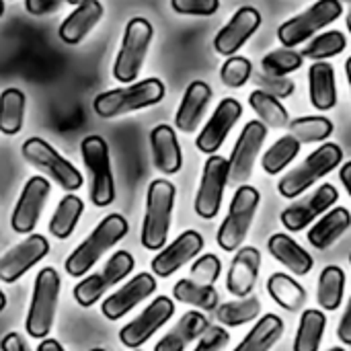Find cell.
Instances as JSON below:
<instances>
[{"mask_svg":"<svg viewBox=\"0 0 351 351\" xmlns=\"http://www.w3.org/2000/svg\"><path fill=\"white\" fill-rule=\"evenodd\" d=\"M128 234V220L121 214H109L103 218L97 228L68 255L66 274L72 278H84L90 267L123 237Z\"/></svg>","mask_w":351,"mask_h":351,"instance_id":"obj_1","label":"cell"},{"mask_svg":"<svg viewBox=\"0 0 351 351\" xmlns=\"http://www.w3.org/2000/svg\"><path fill=\"white\" fill-rule=\"evenodd\" d=\"M175 185L167 179H154L146 195V214L142 222V247L148 251H162L167 247V237L175 206Z\"/></svg>","mask_w":351,"mask_h":351,"instance_id":"obj_2","label":"cell"},{"mask_svg":"<svg viewBox=\"0 0 351 351\" xmlns=\"http://www.w3.org/2000/svg\"><path fill=\"white\" fill-rule=\"evenodd\" d=\"M162 99H165L162 80L146 78V80H140V82L97 95V99L93 101V109L99 117L111 119V117H119V115L156 105Z\"/></svg>","mask_w":351,"mask_h":351,"instance_id":"obj_3","label":"cell"},{"mask_svg":"<svg viewBox=\"0 0 351 351\" xmlns=\"http://www.w3.org/2000/svg\"><path fill=\"white\" fill-rule=\"evenodd\" d=\"M60 276L53 267H43L33 286V296L29 304V313L25 319V329L31 339H45L53 327L58 298H60Z\"/></svg>","mask_w":351,"mask_h":351,"instance_id":"obj_4","label":"cell"},{"mask_svg":"<svg viewBox=\"0 0 351 351\" xmlns=\"http://www.w3.org/2000/svg\"><path fill=\"white\" fill-rule=\"evenodd\" d=\"M341 160H343L341 146H337L333 142H327L321 148H317L313 154H308L300 167L292 169L278 183V191L284 197L294 199V197L302 195L308 187H313L319 179H323L331 171H335V167H339Z\"/></svg>","mask_w":351,"mask_h":351,"instance_id":"obj_5","label":"cell"},{"mask_svg":"<svg viewBox=\"0 0 351 351\" xmlns=\"http://www.w3.org/2000/svg\"><path fill=\"white\" fill-rule=\"evenodd\" d=\"M152 35H154V29H152L150 21H146L142 16H134L125 25L121 47H119V53L113 64V78L117 82L134 84V80L138 78V74L144 66Z\"/></svg>","mask_w":351,"mask_h":351,"instance_id":"obj_6","label":"cell"},{"mask_svg":"<svg viewBox=\"0 0 351 351\" xmlns=\"http://www.w3.org/2000/svg\"><path fill=\"white\" fill-rule=\"evenodd\" d=\"M259 191L251 185H241L230 202V210L222 222V226L218 228V245L222 247V251L226 253H232L237 251L247 234H249V228H251V222L255 218V212L259 208Z\"/></svg>","mask_w":351,"mask_h":351,"instance_id":"obj_7","label":"cell"},{"mask_svg":"<svg viewBox=\"0 0 351 351\" xmlns=\"http://www.w3.org/2000/svg\"><path fill=\"white\" fill-rule=\"evenodd\" d=\"M80 152L90 175V202L97 208H107L115 199L109 146L101 136H86L80 144Z\"/></svg>","mask_w":351,"mask_h":351,"instance_id":"obj_8","label":"cell"},{"mask_svg":"<svg viewBox=\"0 0 351 351\" xmlns=\"http://www.w3.org/2000/svg\"><path fill=\"white\" fill-rule=\"evenodd\" d=\"M341 14H343V6L339 0H317L304 12L282 23L278 29V39L282 41L284 47L292 49L302 41L311 39L317 31L335 23Z\"/></svg>","mask_w":351,"mask_h":351,"instance_id":"obj_9","label":"cell"},{"mask_svg":"<svg viewBox=\"0 0 351 351\" xmlns=\"http://www.w3.org/2000/svg\"><path fill=\"white\" fill-rule=\"evenodd\" d=\"M23 158L39 169L41 173H45L51 181H56L64 191H76L82 187V175L80 171L70 165L64 156L58 154V150L53 146H49L45 140L41 138H29L23 144Z\"/></svg>","mask_w":351,"mask_h":351,"instance_id":"obj_10","label":"cell"},{"mask_svg":"<svg viewBox=\"0 0 351 351\" xmlns=\"http://www.w3.org/2000/svg\"><path fill=\"white\" fill-rule=\"evenodd\" d=\"M134 257L128 251H117L113 253V257L105 263V267L99 274L86 276L82 278L74 290L72 296L74 300L82 306V308H90L93 304H97V300H101V296L115 284H119L121 280H125L132 271H134Z\"/></svg>","mask_w":351,"mask_h":351,"instance_id":"obj_11","label":"cell"},{"mask_svg":"<svg viewBox=\"0 0 351 351\" xmlns=\"http://www.w3.org/2000/svg\"><path fill=\"white\" fill-rule=\"evenodd\" d=\"M265 136H267V125L263 121H249L234 148H232V154L228 158V183H232L234 187L237 185H245V181H249V177L253 175V167H255V158L259 156V150L265 142Z\"/></svg>","mask_w":351,"mask_h":351,"instance_id":"obj_12","label":"cell"},{"mask_svg":"<svg viewBox=\"0 0 351 351\" xmlns=\"http://www.w3.org/2000/svg\"><path fill=\"white\" fill-rule=\"evenodd\" d=\"M228 160L212 154L206 165H204V173H202V183L195 195V214L204 220H212L218 216L220 206H222V195L224 189L228 185Z\"/></svg>","mask_w":351,"mask_h":351,"instance_id":"obj_13","label":"cell"},{"mask_svg":"<svg viewBox=\"0 0 351 351\" xmlns=\"http://www.w3.org/2000/svg\"><path fill=\"white\" fill-rule=\"evenodd\" d=\"M175 315V304L171 298L167 296H158L154 298L132 323H128L121 331H119V341L130 348V350H138L140 346H144L165 323L171 321V317Z\"/></svg>","mask_w":351,"mask_h":351,"instance_id":"obj_14","label":"cell"},{"mask_svg":"<svg viewBox=\"0 0 351 351\" xmlns=\"http://www.w3.org/2000/svg\"><path fill=\"white\" fill-rule=\"evenodd\" d=\"M49 189H51L49 181L41 175H35L25 183L10 216V226L14 232L29 234L31 230H35L41 210L47 202Z\"/></svg>","mask_w":351,"mask_h":351,"instance_id":"obj_15","label":"cell"},{"mask_svg":"<svg viewBox=\"0 0 351 351\" xmlns=\"http://www.w3.org/2000/svg\"><path fill=\"white\" fill-rule=\"evenodd\" d=\"M49 253V243L41 234H31L0 257V280L4 284L19 282L35 263Z\"/></svg>","mask_w":351,"mask_h":351,"instance_id":"obj_16","label":"cell"},{"mask_svg":"<svg viewBox=\"0 0 351 351\" xmlns=\"http://www.w3.org/2000/svg\"><path fill=\"white\" fill-rule=\"evenodd\" d=\"M241 115H243V105L237 99H230V97L222 99L195 140L197 150L210 156L216 154L220 146L224 144L226 136L230 134V130L241 119Z\"/></svg>","mask_w":351,"mask_h":351,"instance_id":"obj_17","label":"cell"},{"mask_svg":"<svg viewBox=\"0 0 351 351\" xmlns=\"http://www.w3.org/2000/svg\"><path fill=\"white\" fill-rule=\"evenodd\" d=\"M339 199V193L333 185L325 183L321 185L313 195L302 197L300 202L292 204L282 212V224L290 232H300L304 230L313 220H317L321 214L329 212Z\"/></svg>","mask_w":351,"mask_h":351,"instance_id":"obj_18","label":"cell"},{"mask_svg":"<svg viewBox=\"0 0 351 351\" xmlns=\"http://www.w3.org/2000/svg\"><path fill=\"white\" fill-rule=\"evenodd\" d=\"M259 25H261L259 10L253 6H241L232 14V19L218 31V35L214 39V49L226 58L237 56V51L253 37V33L259 29Z\"/></svg>","mask_w":351,"mask_h":351,"instance_id":"obj_19","label":"cell"},{"mask_svg":"<svg viewBox=\"0 0 351 351\" xmlns=\"http://www.w3.org/2000/svg\"><path fill=\"white\" fill-rule=\"evenodd\" d=\"M156 290V280L150 274H138L128 284H123L117 292L107 296L101 304V313L109 321H119L130 311H134L140 302L152 296Z\"/></svg>","mask_w":351,"mask_h":351,"instance_id":"obj_20","label":"cell"},{"mask_svg":"<svg viewBox=\"0 0 351 351\" xmlns=\"http://www.w3.org/2000/svg\"><path fill=\"white\" fill-rule=\"evenodd\" d=\"M202 249H204V237L195 230H185L152 259L150 263L152 274L158 278H171L187 261L197 257Z\"/></svg>","mask_w":351,"mask_h":351,"instance_id":"obj_21","label":"cell"},{"mask_svg":"<svg viewBox=\"0 0 351 351\" xmlns=\"http://www.w3.org/2000/svg\"><path fill=\"white\" fill-rule=\"evenodd\" d=\"M261 269V253L255 247H243L237 251L232 265L228 269L226 288L237 298L251 296Z\"/></svg>","mask_w":351,"mask_h":351,"instance_id":"obj_22","label":"cell"},{"mask_svg":"<svg viewBox=\"0 0 351 351\" xmlns=\"http://www.w3.org/2000/svg\"><path fill=\"white\" fill-rule=\"evenodd\" d=\"M212 101V88L208 82L204 80H193L183 99H181V105L177 109V115H175V125L179 132H185V134H191L197 130V125L202 123L204 119V113L208 109Z\"/></svg>","mask_w":351,"mask_h":351,"instance_id":"obj_23","label":"cell"},{"mask_svg":"<svg viewBox=\"0 0 351 351\" xmlns=\"http://www.w3.org/2000/svg\"><path fill=\"white\" fill-rule=\"evenodd\" d=\"M101 16H103V4L99 0H84L62 21L58 35L64 43L76 45L95 29Z\"/></svg>","mask_w":351,"mask_h":351,"instance_id":"obj_24","label":"cell"},{"mask_svg":"<svg viewBox=\"0 0 351 351\" xmlns=\"http://www.w3.org/2000/svg\"><path fill=\"white\" fill-rule=\"evenodd\" d=\"M150 146L154 156V167L165 175H175L183 167V154L177 134L171 125H156L150 132Z\"/></svg>","mask_w":351,"mask_h":351,"instance_id":"obj_25","label":"cell"},{"mask_svg":"<svg viewBox=\"0 0 351 351\" xmlns=\"http://www.w3.org/2000/svg\"><path fill=\"white\" fill-rule=\"evenodd\" d=\"M210 323L206 319V315L191 311L185 313L179 323L154 346V351H183L187 348V343H191L193 339L202 337L208 331Z\"/></svg>","mask_w":351,"mask_h":351,"instance_id":"obj_26","label":"cell"},{"mask_svg":"<svg viewBox=\"0 0 351 351\" xmlns=\"http://www.w3.org/2000/svg\"><path fill=\"white\" fill-rule=\"evenodd\" d=\"M308 93L311 103L319 111H329L337 105V82L335 70L329 62H315L308 70Z\"/></svg>","mask_w":351,"mask_h":351,"instance_id":"obj_27","label":"cell"},{"mask_svg":"<svg viewBox=\"0 0 351 351\" xmlns=\"http://www.w3.org/2000/svg\"><path fill=\"white\" fill-rule=\"evenodd\" d=\"M267 249L276 257V261L286 265V269H290L294 276H306V274H311V269L315 265L311 253H306L288 234H282V232L274 234L267 243Z\"/></svg>","mask_w":351,"mask_h":351,"instance_id":"obj_28","label":"cell"},{"mask_svg":"<svg viewBox=\"0 0 351 351\" xmlns=\"http://www.w3.org/2000/svg\"><path fill=\"white\" fill-rule=\"evenodd\" d=\"M351 226V214L346 208H331L308 230V243L317 249H329Z\"/></svg>","mask_w":351,"mask_h":351,"instance_id":"obj_29","label":"cell"},{"mask_svg":"<svg viewBox=\"0 0 351 351\" xmlns=\"http://www.w3.org/2000/svg\"><path fill=\"white\" fill-rule=\"evenodd\" d=\"M284 333V323L276 315L261 317L234 351H269Z\"/></svg>","mask_w":351,"mask_h":351,"instance_id":"obj_30","label":"cell"},{"mask_svg":"<svg viewBox=\"0 0 351 351\" xmlns=\"http://www.w3.org/2000/svg\"><path fill=\"white\" fill-rule=\"evenodd\" d=\"M267 292L282 308H286L290 313H298L306 304V290L294 278H290L286 274L269 276Z\"/></svg>","mask_w":351,"mask_h":351,"instance_id":"obj_31","label":"cell"},{"mask_svg":"<svg viewBox=\"0 0 351 351\" xmlns=\"http://www.w3.org/2000/svg\"><path fill=\"white\" fill-rule=\"evenodd\" d=\"M82 212H84V204L78 195L70 193V195L62 197L51 220H49V232L56 239H62V241L68 239L74 232Z\"/></svg>","mask_w":351,"mask_h":351,"instance_id":"obj_32","label":"cell"},{"mask_svg":"<svg viewBox=\"0 0 351 351\" xmlns=\"http://www.w3.org/2000/svg\"><path fill=\"white\" fill-rule=\"evenodd\" d=\"M25 95L19 88H4L0 93V132L4 136H16L25 119Z\"/></svg>","mask_w":351,"mask_h":351,"instance_id":"obj_33","label":"cell"},{"mask_svg":"<svg viewBox=\"0 0 351 351\" xmlns=\"http://www.w3.org/2000/svg\"><path fill=\"white\" fill-rule=\"evenodd\" d=\"M346 290V274L337 265H329L321 271L319 288H317V302L325 311H337L343 300Z\"/></svg>","mask_w":351,"mask_h":351,"instance_id":"obj_34","label":"cell"},{"mask_svg":"<svg viewBox=\"0 0 351 351\" xmlns=\"http://www.w3.org/2000/svg\"><path fill=\"white\" fill-rule=\"evenodd\" d=\"M325 327H327V317L321 311L315 308L304 311L296 331L294 351H319Z\"/></svg>","mask_w":351,"mask_h":351,"instance_id":"obj_35","label":"cell"},{"mask_svg":"<svg viewBox=\"0 0 351 351\" xmlns=\"http://www.w3.org/2000/svg\"><path fill=\"white\" fill-rule=\"evenodd\" d=\"M249 105L265 125L276 128V130H282V128L290 125L288 109L282 105L280 99H276V97H271V95L257 88V90H253L249 95Z\"/></svg>","mask_w":351,"mask_h":351,"instance_id":"obj_36","label":"cell"},{"mask_svg":"<svg viewBox=\"0 0 351 351\" xmlns=\"http://www.w3.org/2000/svg\"><path fill=\"white\" fill-rule=\"evenodd\" d=\"M175 300L183 304H191L199 311L212 313L218 306V292L214 286H202L193 280H179L173 288Z\"/></svg>","mask_w":351,"mask_h":351,"instance_id":"obj_37","label":"cell"},{"mask_svg":"<svg viewBox=\"0 0 351 351\" xmlns=\"http://www.w3.org/2000/svg\"><path fill=\"white\" fill-rule=\"evenodd\" d=\"M259 313H261V300L257 296H247V298H239V300L222 304L216 311V317H218L220 325L241 327V325L255 321L259 317Z\"/></svg>","mask_w":351,"mask_h":351,"instance_id":"obj_38","label":"cell"},{"mask_svg":"<svg viewBox=\"0 0 351 351\" xmlns=\"http://www.w3.org/2000/svg\"><path fill=\"white\" fill-rule=\"evenodd\" d=\"M300 152V142L288 134V136H282L274 146L267 148V152L263 154L261 158V165H263V171L267 175H280Z\"/></svg>","mask_w":351,"mask_h":351,"instance_id":"obj_39","label":"cell"},{"mask_svg":"<svg viewBox=\"0 0 351 351\" xmlns=\"http://www.w3.org/2000/svg\"><path fill=\"white\" fill-rule=\"evenodd\" d=\"M290 134L300 144H315L323 142L333 134V121L321 115H306L290 121Z\"/></svg>","mask_w":351,"mask_h":351,"instance_id":"obj_40","label":"cell"},{"mask_svg":"<svg viewBox=\"0 0 351 351\" xmlns=\"http://www.w3.org/2000/svg\"><path fill=\"white\" fill-rule=\"evenodd\" d=\"M348 45V39L341 31H327L317 35L300 53L302 58L315 60V62H325L327 58L339 56Z\"/></svg>","mask_w":351,"mask_h":351,"instance_id":"obj_41","label":"cell"},{"mask_svg":"<svg viewBox=\"0 0 351 351\" xmlns=\"http://www.w3.org/2000/svg\"><path fill=\"white\" fill-rule=\"evenodd\" d=\"M302 62H304V58L300 51L284 47V49L269 51L261 60V66H263V72H267L271 76H288L290 72H296L302 66Z\"/></svg>","mask_w":351,"mask_h":351,"instance_id":"obj_42","label":"cell"},{"mask_svg":"<svg viewBox=\"0 0 351 351\" xmlns=\"http://www.w3.org/2000/svg\"><path fill=\"white\" fill-rule=\"evenodd\" d=\"M253 76V64L249 58L243 56H232L228 58L222 68H220V80L228 86V88H241L245 86Z\"/></svg>","mask_w":351,"mask_h":351,"instance_id":"obj_43","label":"cell"},{"mask_svg":"<svg viewBox=\"0 0 351 351\" xmlns=\"http://www.w3.org/2000/svg\"><path fill=\"white\" fill-rule=\"evenodd\" d=\"M251 78H253V82L257 84L259 90H263V93H267V95H271L276 99H288V97H292V93L296 88L294 80H290L288 76H271L267 72H255L253 70Z\"/></svg>","mask_w":351,"mask_h":351,"instance_id":"obj_44","label":"cell"},{"mask_svg":"<svg viewBox=\"0 0 351 351\" xmlns=\"http://www.w3.org/2000/svg\"><path fill=\"white\" fill-rule=\"evenodd\" d=\"M222 274V263L216 255H204L191 265V280L202 286H214Z\"/></svg>","mask_w":351,"mask_h":351,"instance_id":"obj_45","label":"cell"},{"mask_svg":"<svg viewBox=\"0 0 351 351\" xmlns=\"http://www.w3.org/2000/svg\"><path fill=\"white\" fill-rule=\"evenodd\" d=\"M171 6L179 14L210 16V14L218 12L220 0H171Z\"/></svg>","mask_w":351,"mask_h":351,"instance_id":"obj_46","label":"cell"},{"mask_svg":"<svg viewBox=\"0 0 351 351\" xmlns=\"http://www.w3.org/2000/svg\"><path fill=\"white\" fill-rule=\"evenodd\" d=\"M230 341V335L222 327H208V331L202 335L197 348L193 351H222Z\"/></svg>","mask_w":351,"mask_h":351,"instance_id":"obj_47","label":"cell"},{"mask_svg":"<svg viewBox=\"0 0 351 351\" xmlns=\"http://www.w3.org/2000/svg\"><path fill=\"white\" fill-rule=\"evenodd\" d=\"M66 0H25V10L33 16H43L56 12Z\"/></svg>","mask_w":351,"mask_h":351,"instance_id":"obj_48","label":"cell"},{"mask_svg":"<svg viewBox=\"0 0 351 351\" xmlns=\"http://www.w3.org/2000/svg\"><path fill=\"white\" fill-rule=\"evenodd\" d=\"M0 351H31L19 333H6L0 341Z\"/></svg>","mask_w":351,"mask_h":351,"instance_id":"obj_49","label":"cell"},{"mask_svg":"<svg viewBox=\"0 0 351 351\" xmlns=\"http://www.w3.org/2000/svg\"><path fill=\"white\" fill-rule=\"evenodd\" d=\"M337 337L346 343V346H351V298L348 302V308L341 317V323L337 327Z\"/></svg>","mask_w":351,"mask_h":351,"instance_id":"obj_50","label":"cell"},{"mask_svg":"<svg viewBox=\"0 0 351 351\" xmlns=\"http://www.w3.org/2000/svg\"><path fill=\"white\" fill-rule=\"evenodd\" d=\"M339 179H341V183L346 185V189H348V193H350L351 197V160L350 162H346V165L339 169Z\"/></svg>","mask_w":351,"mask_h":351,"instance_id":"obj_51","label":"cell"},{"mask_svg":"<svg viewBox=\"0 0 351 351\" xmlns=\"http://www.w3.org/2000/svg\"><path fill=\"white\" fill-rule=\"evenodd\" d=\"M37 351H66L62 346H60V341H56V339H41V343L37 346Z\"/></svg>","mask_w":351,"mask_h":351,"instance_id":"obj_52","label":"cell"},{"mask_svg":"<svg viewBox=\"0 0 351 351\" xmlns=\"http://www.w3.org/2000/svg\"><path fill=\"white\" fill-rule=\"evenodd\" d=\"M346 74H348V82H350L351 88V56L348 58V62H346Z\"/></svg>","mask_w":351,"mask_h":351,"instance_id":"obj_53","label":"cell"},{"mask_svg":"<svg viewBox=\"0 0 351 351\" xmlns=\"http://www.w3.org/2000/svg\"><path fill=\"white\" fill-rule=\"evenodd\" d=\"M6 308V296H4V292L0 290V313Z\"/></svg>","mask_w":351,"mask_h":351,"instance_id":"obj_54","label":"cell"},{"mask_svg":"<svg viewBox=\"0 0 351 351\" xmlns=\"http://www.w3.org/2000/svg\"><path fill=\"white\" fill-rule=\"evenodd\" d=\"M66 2H68V4H74V6H78V4H80V2H84V0H66Z\"/></svg>","mask_w":351,"mask_h":351,"instance_id":"obj_55","label":"cell"},{"mask_svg":"<svg viewBox=\"0 0 351 351\" xmlns=\"http://www.w3.org/2000/svg\"><path fill=\"white\" fill-rule=\"evenodd\" d=\"M4 14V0H0V16Z\"/></svg>","mask_w":351,"mask_h":351,"instance_id":"obj_56","label":"cell"},{"mask_svg":"<svg viewBox=\"0 0 351 351\" xmlns=\"http://www.w3.org/2000/svg\"><path fill=\"white\" fill-rule=\"evenodd\" d=\"M348 29H350V33H351V10H350V14H348Z\"/></svg>","mask_w":351,"mask_h":351,"instance_id":"obj_57","label":"cell"},{"mask_svg":"<svg viewBox=\"0 0 351 351\" xmlns=\"http://www.w3.org/2000/svg\"><path fill=\"white\" fill-rule=\"evenodd\" d=\"M329 351H346V350H341V348H333V350H329Z\"/></svg>","mask_w":351,"mask_h":351,"instance_id":"obj_58","label":"cell"},{"mask_svg":"<svg viewBox=\"0 0 351 351\" xmlns=\"http://www.w3.org/2000/svg\"><path fill=\"white\" fill-rule=\"evenodd\" d=\"M90 351H105V350H101V348H95V350H90Z\"/></svg>","mask_w":351,"mask_h":351,"instance_id":"obj_59","label":"cell"},{"mask_svg":"<svg viewBox=\"0 0 351 351\" xmlns=\"http://www.w3.org/2000/svg\"><path fill=\"white\" fill-rule=\"evenodd\" d=\"M339 2H348V4H351V0H339Z\"/></svg>","mask_w":351,"mask_h":351,"instance_id":"obj_60","label":"cell"},{"mask_svg":"<svg viewBox=\"0 0 351 351\" xmlns=\"http://www.w3.org/2000/svg\"><path fill=\"white\" fill-rule=\"evenodd\" d=\"M350 263H351V255H350Z\"/></svg>","mask_w":351,"mask_h":351,"instance_id":"obj_61","label":"cell"},{"mask_svg":"<svg viewBox=\"0 0 351 351\" xmlns=\"http://www.w3.org/2000/svg\"><path fill=\"white\" fill-rule=\"evenodd\" d=\"M134 351H140V350H134Z\"/></svg>","mask_w":351,"mask_h":351,"instance_id":"obj_62","label":"cell"}]
</instances>
